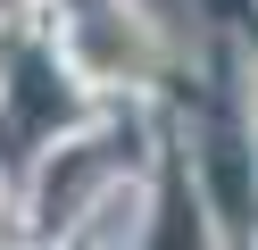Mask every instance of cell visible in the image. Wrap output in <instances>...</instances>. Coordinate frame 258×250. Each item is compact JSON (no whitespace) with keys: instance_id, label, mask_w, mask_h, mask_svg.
<instances>
[{"instance_id":"1","label":"cell","mask_w":258,"mask_h":250,"mask_svg":"<svg viewBox=\"0 0 258 250\" xmlns=\"http://www.w3.org/2000/svg\"><path fill=\"white\" fill-rule=\"evenodd\" d=\"M0 250H9V209H0Z\"/></svg>"}]
</instances>
